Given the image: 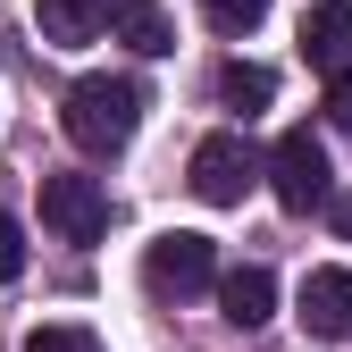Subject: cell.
<instances>
[{
	"instance_id": "1",
	"label": "cell",
	"mask_w": 352,
	"mask_h": 352,
	"mask_svg": "<svg viewBox=\"0 0 352 352\" xmlns=\"http://www.w3.org/2000/svg\"><path fill=\"white\" fill-rule=\"evenodd\" d=\"M59 126H67L76 151L109 160V151L135 143V126H143V84H135V76H84V84H67Z\"/></svg>"
},
{
	"instance_id": "2",
	"label": "cell",
	"mask_w": 352,
	"mask_h": 352,
	"mask_svg": "<svg viewBox=\"0 0 352 352\" xmlns=\"http://www.w3.org/2000/svg\"><path fill=\"white\" fill-rule=\"evenodd\" d=\"M269 193H277V210H294V218H311V210L336 201V168H327V143L311 135V126L277 135V151H269Z\"/></svg>"
},
{
	"instance_id": "3",
	"label": "cell",
	"mask_w": 352,
	"mask_h": 352,
	"mask_svg": "<svg viewBox=\"0 0 352 352\" xmlns=\"http://www.w3.org/2000/svg\"><path fill=\"white\" fill-rule=\"evenodd\" d=\"M143 285H151V302H193V294H210V285H218V243L193 235V227L151 235V252H143Z\"/></svg>"
},
{
	"instance_id": "4",
	"label": "cell",
	"mask_w": 352,
	"mask_h": 352,
	"mask_svg": "<svg viewBox=\"0 0 352 352\" xmlns=\"http://www.w3.org/2000/svg\"><path fill=\"white\" fill-rule=\"evenodd\" d=\"M42 227L59 243H101L109 235V185L101 176H76V168L42 176Z\"/></svg>"
},
{
	"instance_id": "5",
	"label": "cell",
	"mask_w": 352,
	"mask_h": 352,
	"mask_svg": "<svg viewBox=\"0 0 352 352\" xmlns=\"http://www.w3.org/2000/svg\"><path fill=\"white\" fill-rule=\"evenodd\" d=\"M185 176H193V193H201L210 210H235V201L252 193V176H260V151L227 126V135H201V143H193V168H185Z\"/></svg>"
},
{
	"instance_id": "6",
	"label": "cell",
	"mask_w": 352,
	"mask_h": 352,
	"mask_svg": "<svg viewBox=\"0 0 352 352\" xmlns=\"http://www.w3.org/2000/svg\"><path fill=\"white\" fill-rule=\"evenodd\" d=\"M302 59H311L327 84L352 76V0H319V9H302Z\"/></svg>"
},
{
	"instance_id": "7",
	"label": "cell",
	"mask_w": 352,
	"mask_h": 352,
	"mask_svg": "<svg viewBox=\"0 0 352 352\" xmlns=\"http://www.w3.org/2000/svg\"><path fill=\"white\" fill-rule=\"evenodd\" d=\"M302 327L344 344L352 336V269H311L302 277Z\"/></svg>"
},
{
	"instance_id": "8",
	"label": "cell",
	"mask_w": 352,
	"mask_h": 352,
	"mask_svg": "<svg viewBox=\"0 0 352 352\" xmlns=\"http://www.w3.org/2000/svg\"><path fill=\"white\" fill-rule=\"evenodd\" d=\"M218 311H227V327H269V311H277V277L260 269V260H243V269H227L218 277Z\"/></svg>"
},
{
	"instance_id": "9",
	"label": "cell",
	"mask_w": 352,
	"mask_h": 352,
	"mask_svg": "<svg viewBox=\"0 0 352 352\" xmlns=\"http://www.w3.org/2000/svg\"><path fill=\"white\" fill-rule=\"evenodd\" d=\"M34 25H42V42L76 51V42H93L101 25H118V0H34Z\"/></svg>"
},
{
	"instance_id": "10",
	"label": "cell",
	"mask_w": 352,
	"mask_h": 352,
	"mask_svg": "<svg viewBox=\"0 0 352 352\" xmlns=\"http://www.w3.org/2000/svg\"><path fill=\"white\" fill-rule=\"evenodd\" d=\"M118 42L143 51V59H168V51H176V25H168L160 0H118Z\"/></svg>"
},
{
	"instance_id": "11",
	"label": "cell",
	"mask_w": 352,
	"mask_h": 352,
	"mask_svg": "<svg viewBox=\"0 0 352 352\" xmlns=\"http://www.w3.org/2000/svg\"><path fill=\"white\" fill-rule=\"evenodd\" d=\"M218 101L243 109V118H260V109L277 101V76L260 67V59H227V67H218Z\"/></svg>"
},
{
	"instance_id": "12",
	"label": "cell",
	"mask_w": 352,
	"mask_h": 352,
	"mask_svg": "<svg viewBox=\"0 0 352 352\" xmlns=\"http://www.w3.org/2000/svg\"><path fill=\"white\" fill-rule=\"evenodd\" d=\"M25 352H101V344H93V327L51 319V327H25Z\"/></svg>"
},
{
	"instance_id": "13",
	"label": "cell",
	"mask_w": 352,
	"mask_h": 352,
	"mask_svg": "<svg viewBox=\"0 0 352 352\" xmlns=\"http://www.w3.org/2000/svg\"><path fill=\"white\" fill-rule=\"evenodd\" d=\"M201 9H210L218 34H252L260 17H269V0H201Z\"/></svg>"
},
{
	"instance_id": "14",
	"label": "cell",
	"mask_w": 352,
	"mask_h": 352,
	"mask_svg": "<svg viewBox=\"0 0 352 352\" xmlns=\"http://www.w3.org/2000/svg\"><path fill=\"white\" fill-rule=\"evenodd\" d=\"M17 269H25V235H17V218L0 210V285H9Z\"/></svg>"
},
{
	"instance_id": "15",
	"label": "cell",
	"mask_w": 352,
	"mask_h": 352,
	"mask_svg": "<svg viewBox=\"0 0 352 352\" xmlns=\"http://www.w3.org/2000/svg\"><path fill=\"white\" fill-rule=\"evenodd\" d=\"M327 126H344V135H352V76L327 84Z\"/></svg>"
},
{
	"instance_id": "16",
	"label": "cell",
	"mask_w": 352,
	"mask_h": 352,
	"mask_svg": "<svg viewBox=\"0 0 352 352\" xmlns=\"http://www.w3.org/2000/svg\"><path fill=\"white\" fill-rule=\"evenodd\" d=\"M327 218H336V235L352 243V193H336V201H327Z\"/></svg>"
}]
</instances>
